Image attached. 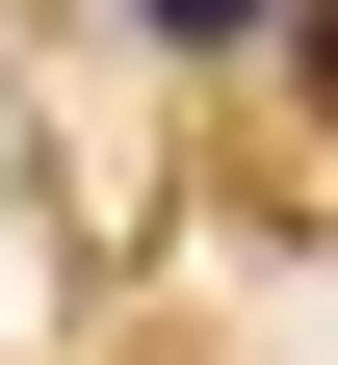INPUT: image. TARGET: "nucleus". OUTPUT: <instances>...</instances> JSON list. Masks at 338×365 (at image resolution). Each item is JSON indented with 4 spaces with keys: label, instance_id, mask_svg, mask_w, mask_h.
I'll use <instances>...</instances> for the list:
<instances>
[{
    "label": "nucleus",
    "instance_id": "obj_1",
    "mask_svg": "<svg viewBox=\"0 0 338 365\" xmlns=\"http://www.w3.org/2000/svg\"><path fill=\"white\" fill-rule=\"evenodd\" d=\"M130 26H157V53H260L286 0H130Z\"/></svg>",
    "mask_w": 338,
    "mask_h": 365
}]
</instances>
